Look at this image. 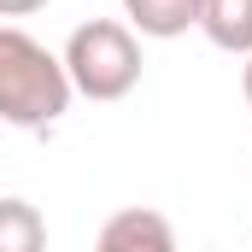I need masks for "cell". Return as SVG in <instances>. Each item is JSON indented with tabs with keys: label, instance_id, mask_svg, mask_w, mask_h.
<instances>
[{
	"label": "cell",
	"instance_id": "1",
	"mask_svg": "<svg viewBox=\"0 0 252 252\" xmlns=\"http://www.w3.org/2000/svg\"><path fill=\"white\" fill-rule=\"evenodd\" d=\"M76 88L53 47H41L30 30L0 24V124L12 129H53L70 112Z\"/></svg>",
	"mask_w": 252,
	"mask_h": 252
},
{
	"label": "cell",
	"instance_id": "2",
	"mask_svg": "<svg viewBox=\"0 0 252 252\" xmlns=\"http://www.w3.org/2000/svg\"><path fill=\"white\" fill-rule=\"evenodd\" d=\"M59 59H64V70H70V88H76L82 100H100V106L135 94V82H141V41H135V30L118 24V18H88V24H76Z\"/></svg>",
	"mask_w": 252,
	"mask_h": 252
},
{
	"label": "cell",
	"instance_id": "3",
	"mask_svg": "<svg viewBox=\"0 0 252 252\" xmlns=\"http://www.w3.org/2000/svg\"><path fill=\"white\" fill-rule=\"evenodd\" d=\"M100 247L106 252H170L176 247V223L153 205H124L100 223Z\"/></svg>",
	"mask_w": 252,
	"mask_h": 252
},
{
	"label": "cell",
	"instance_id": "4",
	"mask_svg": "<svg viewBox=\"0 0 252 252\" xmlns=\"http://www.w3.org/2000/svg\"><path fill=\"white\" fill-rule=\"evenodd\" d=\"M193 30H205V41L217 53L247 59L252 53V0H199V24Z\"/></svg>",
	"mask_w": 252,
	"mask_h": 252
},
{
	"label": "cell",
	"instance_id": "5",
	"mask_svg": "<svg viewBox=\"0 0 252 252\" xmlns=\"http://www.w3.org/2000/svg\"><path fill=\"white\" fill-rule=\"evenodd\" d=\"M124 18L135 35H153V41H176L199 24V0H124Z\"/></svg>",
	"mask_w": 252,
	"mask_h": 252
},
{
	"label": "cell",
	"instance_id": "6",
	"mask_svg": "<svg viewBox=\"0 0 252 252\" xmlns=\"http://www.w3.org/2000/svg\"><path fill=\"white\" fill-rule=\"evenodd\" d=\"M47 247V217L30 199H0V252H41Z\"/></svg>",
	"mask_w": 252,
	"mask_h": 252
},
{
	"label": "cell",
	"instance_id": "7",
	"mask_svg": "<svg viewBox=\"0 0 252 252\" xmlns=\"http://www.w3.org/2000/svg\"><path fill=\"white\" fill-rule=\"evenodd\" d=\"M41 6H53V0H0V18H30Z\"/></svg>",
	"mask_w": 252,
	"mask_h": 252
},
{
	"label": "cell",
	"instance_id": "8",
	"mask_svg": "<svg viewBox=\"0 0 252 252\" xmlns=\"http://www.w3.org/2000/svg\"><path fill=\"white\" fill-rule=\"evenodd\" d=\"M241 94H247V106H252V53H247V64H241Z\"/></svg>",
	"mask_w": 252,
	"mask_h": 252
}]
</instances>
